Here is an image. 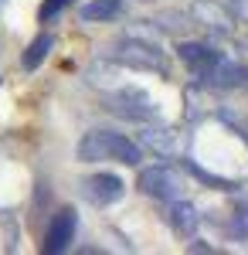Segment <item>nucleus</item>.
Segmentation results:
<instances>
[{
  "instance_id": "4468645a",
  "label": "nucleus",
  "mask_w": 248,
  "mask_h": 255,
  "mask_svg": "<svg viewBox=\"0 0 248 255\" xmlns=\"http://www.w3.org/2000/svg\"><path fill=\"white\" fill-rule=\"evenodd\" d=\"M68 3H72V0H44V3H41V10H38V17L41 20L55 17V14H61V10L68 7Z\"/></svg>"
},
{
  "instance_id": "f03ea898",
  "label": "nucleus",
  "mask_w": 248,
  "mask_h": 255,
  "mask_svg": "<svg viewBox=\"0 0 248 255\" xmlns=\"http://www.w3.org/2000/svg\"><path fill=\"white\" fill-rule=\"evenodd\" d=\"M136 187L146 197H156V201L170 204V201H180V197L187 194V177L180 174L177 167H170V163H153V167L139 170Z\"/></svg>"
},
{
  "instance_id": "9d476101",
  "label": "nucleus",
  "mask_w": 248,
  "mask_h": 255,
  "mask_svg": "<svg viewBox=\"0 0 248 255\" xmlns=\"http://www.w3.org/2000/svg\"><path fill=\"white\" fill-rule=\"evenodd\" d=\"M143 146H150L153 153H160V157H173V153L180 150V146H177V133L167 129V126H163V129H156V126L146 129V133H143Z\"/></svg>"
},
{
  "instance_id": "423d86ee",
  "label": "nucleus",
  "mask_w": 248,
  "mask_h": 255,
  "mask_svg": "<svg viewBox=\"0 0 248 255\" xmlns=\"http://www.w3.org/2000/svg\"><path fill=\"white\" fill-rule=\"evenodd\" d=\"M75 211L72 208H65V211H58L51 218V225H48V232H44V252H65L68 245H72V238H75Z\"/></svg>"
},
{
  "instance_id": "9b49d317",
  "label": "nucleus",
  "mask_w": 248,
  "mask_h": 255,
  "mask_svg": "<svg viewBox=\"0 0 248 255\" xmlns=\"http://www.w3.org/2000/svg\"><path fill=\"white\" fill-rule=\"evenodd\" d=\"M51 44H55V41H51V34H38V38L24 48V55H20V68H24V72H34V68H41V61L48 58Z\"/></svg>"
},
{
  "instance_id": "0eeeda50",
  "label": "nucleus",
  "mask_w": 248,
  "mask_h": 255,
  "mask_svg": "<svg viewBox=\"0 0 248 255\" xmlns=\"http://www.w3.org/2000/svg\"><path fill=\"white\" fill-rule=\"evenodd\" d=\"M123 194H126V184L116 174H92L85 180V197L92 204H116Z\"/></svg>"
},
{
  "instance_id": "f8f14e48",
  "label": "nucleus",
  "mask_w": 248,
  "mask_h": 255,
  "mask_svg": "<svg viewBox=\"0 0 248 255\" xmlns=\"http://www.w3.org/2000/svg\"><path fill=\"white\" fill-rule=\"evenodd\" d=\"M123 14V0H92L78 10L82 20H113Z\"/></svg>"
},
{
  "instance_id": "39448f33",
  "label": "nucleus",
  "mask_w": 248,
  "mask_h": 255,
  "mask_svg": "<svg viewBox=\"0 0 248 255\" xmlns=\"http://www.w3.org/2000/svg\"><path fill=\"white\" fill-rule=\"evenodd\" d=\"M106 106L119 113L123 119H136V123H150L156 116V106H153V99L143 92V89H136V85H123V89H116V92H106Z\"/></svg>"
},
{
  "instance_id": "1a4fd4ad",
  "label": "nucleus",
  "mask_w": 248,
  "mask_h": 255,
  "mask_svg": "<svg viewBox=\"0 0 248 255\" xmlns=\"http://www.w3.org/2000/svg\"><path fill=\"white\" fill-rule=\"evenodd\" d=\"M170 228L177 232L180 238H194V232H197V225H201V215H197V208L194 204H187L184 197L180 201H170Z\"/></svg>"
},
{
  "instance_id": "2eb2a0df",
  "label": "nucleus",
  "mask_w": 248,
  "mask_h": 255,
  "mask_svg": "<svg viewBox=\"0 0 248 255\" xmlns=\"http://www.w3.org/2000/svg\"><path fill=\"white\" fill-rule=\"evenodd\" d=\"M231 10L238 14L242 24H248V0H231Z\"/></svg>"
},
{
  "instance_id": "dca6fc26",
  "label": "nucleus",
  "mask_w": 248,
  "mask_h": 255,
  "mask_svg": "<svg viewBox=\"0 0 248 255\" xmlns=\"http://www.w3.org/2000/svg\"><path fill=\"white\" fill-rule=\"evenodd\" d=\"M0 7H3V0H0Z\"/></svg>"
},
{
  "instance_id": "f257e3e1",
  "label": "nucleus",
  "mask_w": 248,
  "mask_h": 255,
  "mask_svg": "<svg viewBox=\"0 0 248 255\" xmlns=\"http://www.w3.org/2000/svg\"><path fill=\"white\" fill-rule=\"evenodd\" d=\"M78 160H85V163L116 160V163L136 167L143 160V146L133 143L129 136H123V133H113V129H92V133H85L82 143H78Z\"/></svg>"
},
{
  "instance_id": "7ed1b4c3",
  "label": "nucleus",
  "mask_w": 248,
  "mask_h": 255,
  "mask_svg": "<svg viewBox=\"0 0 248 255\" xmlns=\"http://www.w3.org/2000/svg\"><path fill=\"white\" fill-rule=\"evenodd\" d=\"M109 58L123 61L126 68H146V72H163L167 68V58H163V51L146 41L143 34H126V38H119L109 48Z\"/></svg>"
},
{
  "instance_id": "20e7f679",
  "label": "nucleus",
  "mask_w": 248,
  "mask_h": 255,
  "mask_svg": "<svg viewBox=\"0 0 248 255\" xmlns=\"http://www.w3.org/2000/svg\"><path fill=\"white\" fill-rule=\"evenodd\" d=\"M191 20L201 24L211 34H221V38H231L238 31V14L231 10V3H221V0H194L191 3Z\"/></svg>"
},
{
  "instance_id": "ddd939ff",
  "label": "nucleus",
  "mask_w": 248,
  "mask_h": 255,
  "mask_svg": "<svg viewBox=\"0 0 248 255\" xmlns=\"http://www.w3.org/2000/svg\"><path fill=\"white\" fill-rule=\"evenodd\" d=\"M228 235L235 242H248V197L238 201V208H235V215L228 221Z\"/></svg>"
},
{
  "instance_id": "6e6552de",
  "label": "nucleus",
  "mask_w": 248,
  "mask_h": 255,
  "mask_svg": "<svg viewBox=\"0 0 248 255\" xmlns=\"http://www.w3.org/2000/svg\"><path fill=\"white\" fill-rule=\"evenodd\" d=\"M177 51H180V61H184V65H191L194 72H197V79H201V75H208L218 61H225L214 48H211V44H201V41H180V48H177Z\"/></svg>"
}]
</instances>
